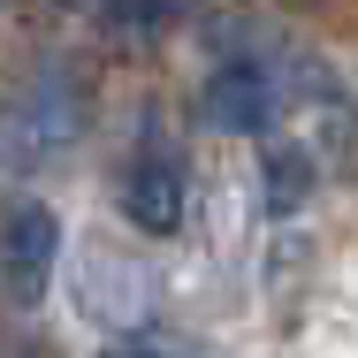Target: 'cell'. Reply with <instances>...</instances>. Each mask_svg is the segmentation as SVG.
<instances>
[{
  "label": "cell",
  "mask_w": 358,
  "mask_h": 358,
  "mask_svg": "<svg viewBox=\"0 0 358 358\" xmlns=\"http://www.w3.org/2000/svg\"><path fill=\"white\" fill-rule=\"evenodd\" d=\"M275 115H282V92H275V76L259 62H221L199 84V122L221 130V138H259Z\"/></svg>",
  "instance_id": "1"
},
{
  "label": "cell",
  "mask_w": 358,
  "mask_h": 358,
  "mask_svg": "<svg viewBox=\"0 0 358 358\" xmlns=\"http://www.w3.org/2000/svg\"><path fill=\"white\" fill-rule=\"evenodd\" d=\"M115 191H122V214L138 221L145 236H176L183 229V160L168 145H138Z\"/></svg>",
  "instance_id": "2"
},
{
  "label": "cell",
  "mask_w": 358,
  "mask_h": 358,
  "mask_svg": "<svg viewBox=\"0 0 358 358\" xmlns=\"http://www.w3.org/2000/svg\"><path fill=\"white\" fill-rule=\"evenodd\" d=\"M54 252H62V221H54V206H15L8 214V297L15 305H31L38 289L54 282Z\"/></svg>",
  "instance_id": "3"
},
{
  "label": "cell",
  "mask_w": 358,
  "mask_h": 358,
  "mask_svg": "<svg viewBox=\"0 0 358 358\" xmlns=\"http://www.w3.org/2000/svg\"><path fill=\"white\" fill-rule=\"evenodd\" d=\"M176 8H183V0H99V23H107L115 38H152V31L176 23Z\"/></svg>",
  "instance_id": "4"
},
{
  "label": "cell",
  "mask_w": 358,
  "mask_h": 358,
  "mask_svg": "<svg viewBox=\"0 0 358 358\" xmlns=\"http://www.w3.org/2000/svg\"><path fill=\"white\" fill-rule=\"evenodd\" d=\"M305 191H313V152H305V145L267 152V199H275V214H289Z\"/></svg>",
  "instance_id": "5"
}]
</instances>
